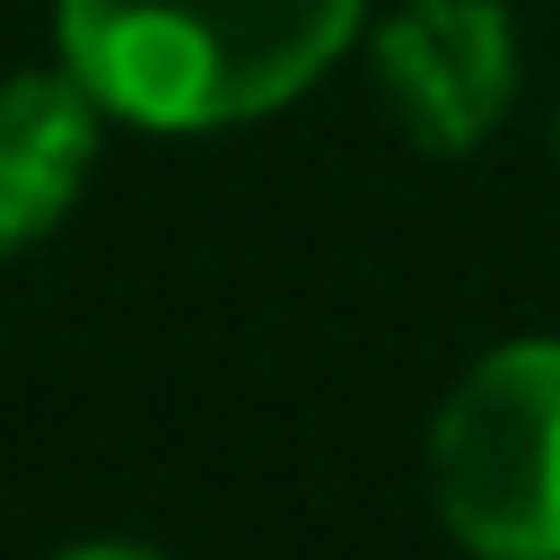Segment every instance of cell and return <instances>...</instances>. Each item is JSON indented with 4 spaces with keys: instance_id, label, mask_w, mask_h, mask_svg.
Instances as JSON below:
<instances>
[{
    "instance_id": "5",
    "label": "cell",
    "mask_w": 560,
    "mask_h": 560,
    "mask_svg": "<svg viewBox=\"0 0 560 560\" xmlns=\"http://www.w3.org/2000/svg\"><path fill=\"white\" fill-rule=\"evenodd\" d=\"M61 560H158V551H131V542H88V551H61Z\"/></svg>"
},
{
    "instance_id": "4",
    "label": "cell",
    "mask_w": 560,
    "mask_h": 560,
    "mask_svg": "<svg viewBox=\"0 0 560 560\" xmlns=\"http://www.w3.org/2000/svg\"><path fill=\"white\" fill-rule=\"evenodd\" d=\"M96 158V88L70 79H0V254L44 236Z\"/></svg>"
},
{
    "instance_id": "2",
    "label": "cell",
    "mask_w": 560,
    "mask_h": 560,
    "mask_svg": "<svg viewBox=\"0 0 560 560\" xmlns=\"http://www.w3.org/2000/svg\"><path fill=\"white\" fill-rule=\"evenodd\" d=\"M429 472L481 560H560V341L490 350L438 411Z\"/></svg>"
},
{
    "instance_id": "3",
    "label": "cell",
    "mask_w": 560,
    "mask_h": 560,
    "mask_svg": "<svg viewBox=\"0 0 560 560\" xmlns=\"http://www.w3.org/2000/svg\"><path fill=\"white\" fill-rule=\"evenodd\" d=\"M376 79L420 149H472L516 88V44L490 0H411L376 35Z\"/></svg>"
},
{
    "instance_id": "1",
    "label": "cell",
    "mask_w": 560,
    "mask_h": 560,
    "mask_svg": "<svg viewBox=\"0 0 560 560\" xmlns=\"http://www.w3.org/2000/svg\"><path fill=\"white\" fill-rule=\"evenodd\" d=\"M359 0H61L70 70L131 122H245L298 96Z\"/></svg>"
}]
</instances>
